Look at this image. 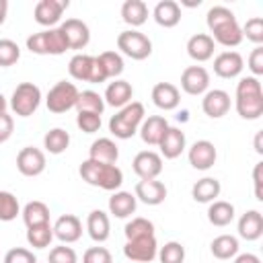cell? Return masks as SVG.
I'll return each mask as SVG.
<instances>
[{
  "label": "cell",
  "instance_id": "cell-1",
  "mask_svg": "<svg viewBox=\"0 0 263 263\" xmlns=\"http://www.w3.org/2000/svg\"><path fill=\"white\" fill-rule=\"evenodd\" d=\"M205 23L210 29V37L214 43H220L224 47H236L242 41L240 25L234 16V12L226 6H212L205 14Z\"/></svg>",
  "mask_w": 263,
  "mask_h": 263
},
{
  "label": "cell",
  "instance_id": "cell-2",
  "mask_svg": "<svg viewBox=\"0 0 263 263\" xmlns=\"http://www.w3.org/2000/svg\"><path fill=\"white\" fill-rule=\"evenodd\" d=\"M236 113L242 119H259L263 115V88L259 78L245 76L236 84Z\"/></svg>",
  "mask_w": 263,
  "mask_h": 263
},
{
  "label": "cell",
  "instance_id": "cell-3",
  "mask_svg": "<svg viewBox=\"0 0 263 263\" xmlns=\"http://www.w3.org/2000/svg\"><path fill=\"white\" fill-rule=\"evenodd\" d=\"M80 177L92 187H101L105 191H117L123 183V173L117 164H103L97 160H82L80 164Z\"/></svg>",
  "mask_w": 263,
  "mask_h": 263
},
{
  "label": "cell",
  "instance_id": "cell-4",
  "mask_svg": "<svg viewBox=\"0 0 263 263\" xmlns=\"http://www.w3.org/2000/svg\"><path fill=\"white\" fill-rule=\"evenodd\" d=\"M144 115H146L144 105L138 101H132L109 119V132L119 140H129L138 134V129L144 121Z\"/></svg>",
  "mask_w": 263,
  "mask_h": 263
},
{
  "label": "cell",
  "instance_id": "cell-5",
  "mask_svg": "<svg viewBox=\"0 0 263 263\" xmlns=\"http://www.w3.org/2000/svg\"><path fill=\"white\" fill-rule=\"evenodd\" d=\"M27 49L31 53L37 55H62L64 51H68V41L62 33L60 27L53 29H45L39 33H33L27 37Z\"/></svg>",
  "mask_w": 263,
  "mask_h": 263
},
{
  "label": "cell",
  "instance_id": "cell-6",
  "mask_svg": "<svg viewBox=\"0 0 263 263\" xmlns=\"http://www.w3.org/2000/svg\"><path fill=\"white\" fill-rule=\"evenodd\" d=\"M41 103V90L37 84L33 82H21L16 84V88L12 90L10 97V109L14 111V115L18 117H29L37 111Z\"/></svg>",
  "mask_w": 263,
  "mask_h": 263
},
{
  "label": "cell",
  "instance_id": "cell-7",
  "mask_svg": "<svg viewBox=\"0 0 263 263\" xmlns=\"http://www.w3.org/2000/svg\"><path fill=\"white\" fill-rule=\"evenodd\" d=\"M78 95H80V90L76 88V84L60 80L49 88V92L45 97V105L51 113H66L72 107H76Z\"/></svg>",
  "mask_w": 263,
  "mask_h": 263
},
{
  "label": "cell",
  "instance_id": "cell-8",
  "mask_svg": "<svg viewBox=\"0 0 263 263\" xmlns=\"http://www.w3.org/2000/svg\"><path fill=\"white\" fill-rule=\"evenodd\" d=\"M117 49L132 60H146L152 53V41L144 33L129 29L117 35Z\"/></svg>",
  "mask_w": 263,
  "mask_h": 263
},
{
  "label": "cell",
  "instance_id": "cell-9",
  "mask_svg": "<svg viewBox=\"0 0 263 263\" xmlns=\"http://www.w3.org/2000/svg\"><path fill=\"white\" fill-rule=\"evenodd\" d=\"M156 253H158V245L154 236L134 238V240H127L123 247V255L132 263H150L156 259Z\"/></svg>",
  "mask_w": 263,
  "mask_h": 263
},
{
  "label": "cell",
  "instance_id": "cell-10",
  "mask_svg": "<svg viewBox=\"0 0 263 263\" xmlns=\"http://www.w3.org/2000/svg\"><path fill=\"white\" fill-rule=\"evenodd\" d=\"M132 166L134 173L140 177V181H150L162 173V156L156 154L154 150H142L134 156Z\"/></svg>",
  "mask_w": 263,
  "mask_h": 263
},
{
  "label": "cell",
  "instance_id": "cell-11",
  "mask_svg": "<svg viewBox=\"0 0 263 263\" xmlns=\"http://www.w3.org/2000/svg\"><path fill=\"white\" fill-rule=\"evenodd\" d=\"M16 168L25 177H37L45 171V154L35 146H25L16 154Z\"/></svg>",
  "mask_w": 263,
  "mask_h": 263
},
{
  "label": "cell",
  "instance_id": "cell-12",
  "mask_svg": "<svg viewBox=\"0 0 263 263\" xmlns=\"http://www.w3.org/2000/svg\"><path fill=\"white\" fill-rule=\"evenodd\" d=\"M210 86V74L203 66H189L181 74V88L187 95H205Z\"/></svg>",
  "mask_w": 263,
  "mask_h": 263
},
{
  "label": "cell",
  "instance_id": "cell-13",
  "mask_svg": "<svg viewBox=\"0 0 263 263\" xmlns=\"http://www.w3.org/2000/svg\"><path fill=\"white\" fill-rule=\"evenodd\" d=\"M68 8V0H39L35 4V21L43 27H49L53 29L55 23H60L62 18V12Z\"/></svg>",
  "mask_w": 263,
  "mask_h": 263
},
{
  "label": "cell",
  "instance_id": "cell-14",
  "mask_svg": "<svg viewBox=\"0 0 263 263\" xmlns=\"http://www.w3.org/2000/svg\"><path fill=\"white\" fill-rule=\"evenodd\" d=\"M189 164L197 171H208L214 166L216 158H218V152H216V146L210 142V140H197L191 148H189Z\"/></svg>",
  "mask_w": 263,
  "mask_h": 263
},
{
  "label": "cell",
  "instance_id": "cell-15",
  "mask_svg": "<svg viewBox=\"0 0 263 263\" xmlns=\"http://www.w3.org/2000/svg\"><path fill=\"white\" fill-rule=\"evenodd\" d=\"M66 41H68V47L70 49H82L88 45L90 41V31H88V25L82 23L80 18H66L62 25H60Z\"/></svg>",
  "mask_w": 263,
  "mask_h": 263
},
{
  "label": "cell",
  "instance_id": "cell-16",
  "mask_svg": "<svg viewBox=\"0 0 263 263\" xmlns=\"http://www.w3.org/2000/svg\"><path fill=\"white\" fill-rule=\"evenodd\" d=\"M51 228H53V236H55L58 240H62L64 245L76 242V240L82 236V222H80V218L74 216V214H64V216H60Z\"/></svg>",
  "mask_w": 263,
  "mask_h": 263
},
{
  "label": "cell",
  "instance_id": "cell-17",
  "mask_svg": "<svg viewBox=\"0 0 263 263\" xmlns=\"http://www.w3.org/2000/svg\"><path fill=\"white\" fill-rule=\"evenodd\" d=\"M201 109L208 117L212 119H220L228 113L230 109V95L222 88H214V90H208L201 99Z\"/></svg>",
  "mask_w": 263,
  "mask_h": 263
},
{
  "label": "cell",
  "instance_id": "cell-18",
  "mask_svg": "<svg viewBox=\"0 0 263 263\" xmlns=\"http://www.w3.org/2000/svg\"><path fill=\"white\" fill-rule=\"evenodd\" d=\"M245 68L242 55L238 51H222L214 60V72L220 78H236Z\"/></svg>",
  "mask_w": 263,
  "mask_h": 263
},
{
  "label": "cell",
  "instance_id": "cell-19",
  "mask_svg": "<svg viewBox=\"0 0 263 263\" xmlns=\"http://www.w3.org/2000/svg\"><path fill=\"white\" fill-rule=\"evenodd\" d=\"M166 129H168V121L162 115H150L148 119L142 121V125H140L138 132H140V138H142L144 144L158 146Z\"/></svg>",
  "mask_w": 263,
  "mask_h": 263
},
{
  "label": "cell",
  "instance_id": "cell-20",
  "mask_svg": "<svg viewBox=\"0 0 263 263\" xmlns=\"http://www.w3.org/2000/svg\"><path fill=\"white\" fill-rule=\"evenodd\" d=\"M136 199L144 201L146 205H158L166 197V187L162 181L150 179V181H138L136 183Z\"/></svg>",
  "mask_w": 263,
  "mask_h": 263
},
{
  "label": "cell",
  "instance_id": "cell-21",
  "mask_svg": "<svg viewBox=\"0 0 263 263\" xmlns=\"http://www.w3.org/2000/svg\"><path fill=\"white\" fill-rule=\"evenodd\" d=\"M132 97H134V88L127 80H113L109 82V86L105 88V105H111V107H125L127 103H132Z\"/></svg>",
  "mask_w": 263,
  "mask_h": 263
},
{
  "label": "cell",
  "instance_id": "cell-22",
  "mask_svg": "<svg viewBox=\"0 0 263 263\" xmlns=\"http://www.w3.org/2000/svg\"><path fill=\"white\" fill-rule=\"evenodd\" d=\"M179 101H181V95H179V88L171 82H158L154 84L152 88V103L162 109V111H171V109H177L179 107Z\"/></svg>",
  "mask_w": 263,
  "mask_h": 263
},
{
  "label": "cell",
  "instance_id": "cell-23",
  "mask_svg": "<svg viewBox=\"0 0 263 263\" xmlns=\"http://www.w3.org/2000/svg\"><path fill=\"white\" fill-rule=\"evenodd\" d=\"M158 148H160V156H164L168 160L181 156V152L185 150V132H181L179 127L168 125V129L164 132V136L158 144Z\"/></svg>",
  "mask_w": 263,
  "mask_h": 263
},
{
  "label": "cell",
  "instance_id": "cell-24",
  "mask_svg": "<svg viewBox=\"0 0 263 263\" xmlns=\"http://www.w3.org/2000/svg\"><path fill=\"white\" fill-rule=\"evenodd\" d=\"M88 158L103 162V164H115L119 158V148L111 138H99L88 148Z\"/></svg>",
  "mask_w": 263,
  "mask_h": 263
},
{
  "label": "cell",
  "instance_id": "cell-25",
  "mask_svg": "<svg viewBox=\"0 0 263 263\" xmlns=\"http://www.w3.org/2000/svg\"><path fill=\"white\" fill-rule=\"evenodd\" d=\"M263 234V216L257 210H249L238 218V236L245 240H257Z\"/></svg>",
  "mask_w": 263,
  "mask_h": 263
},
{
  "label": "cell",
  "instance_id": "cell-26",
  "mask_svg": "<svg viewBox=\"0 0 263 263\" xmlns=\"http://www.w3.org/2000/svg\"><path fill=\"white\" fill-rule=\"evenodd\" d=\"M214 39L208 35V33H195L193 37H189L187 41V53L191 60L195 62H205L214 55Z\"/></svg>",
  "mask_w": 263,
  "mask_h": 263
},
{
  "label": "cell",
  "instance_id": "cell-27",
  "mask_svg": "<svg viewBox=\"0 0 263 263\" xmlns=\"http://www.w3.org/2000/svg\"><path fill=\"white\" fill-rule=\"evenodd\" d=\"M86 230L88 236L95 242H105L111 234V224H109V216L103 210H92L86 218Z\"/></svg>",
  "mask_w": 263,
  "mask_h": 263
},
{
  "label": "cell",
  "instance_id": "cell-28",
  "mask_svg": "<svg viewBox=\"0 0 263 263\" xmlns=\"http://www.w3.org/2000/svg\"><path fill=\"white\" fill-rule=\"evenodd\" d=\"M152 16H154V21H156L160 27L171 29V27L179 25V21H181V6H179L175 0H160V2L154 6Z\"/></svg>",
  "mask_w": 263,
  "mask_h": 263
},
{
  "label": "cell",
  "instance_id": "cell-29",
  "mask_svg": "<svg viewBox=\"0 0 263 263\" xmlns=\"http://www.w3.org/2000/svg\"><path fill=\"white\" fill-rule=\"evenodd\" d=\"M220 181L218 179H214V177H203V179H199L193 187H191V195H193V199L195 201H199V203H212V201H216V197L220 195Z\"/></svg>",
  "mask_w": 263,
  "mask_h": 263
},
{
  "label": "cell",
  "instance_id": "cell-30",
  "mask_svg": "<svg viewBox=\"0 0 263 263\" xmlns=\"http://www.w3.org/2000/svg\"><path fill=\"white\" fill-rule=\"evenodd\" d=\"M136 212V195L129 191H115L109 197V214L115 218H127Z\"/></svg>",
  "mask_w": 263,
  "mask_h": 263
},
{
  "label": "cell",
  "instance_id": "cell-31",
  "mask_svg": "<svg viewBox=\"0 0 263 263\" xmlns=\"http://www.w3.org/2000/svg\"><path fill=\"white\" fill-rule=\"evenodd\" d=\"M210 251L216 259L220 261H226V259H232L238 255V238L232 236V234H220L212 240L210 245Z\"/></svg>",
  "mask_w": 263,
  "mask_h": 263
},
{
  "label": "cell",
  "instance_id": "cell-32",
  "mask_svg": "<svg viewBox=\"0 0 263 263\" xmlns=\"http://www.w3.org/2000/svg\"><path fill=\"white\" fill-rule=\"evenodd\" d=\"M121 18L132 27H140L148 18V6L142 0H125L121 4Z\"/></svg>",
  "mask_w": 263,
  "mask_h": 263
},
{
  "label": "cell",
  "instance_id": "cell-33",
  "mask_svg": "<svg viewBox=\"0 0 263 263\" xmlns=\"http://www.w3.org/2000/svg\"><path fill=\"white\" fill-rule=\"evenodd\" d=\"M208 220H210V224L220 226V228L228 226L234 220V205L230 201H222V199L212 201L208 208Z\"/></svg>",
  "mask_w": 263,
  "mask_h": 263
},
{
  "label": "cell",
  "instance_id": "cell-34",
  "mask_svg": "<svg viewBox=\"0 0 263 263\" xmlns=\"http://www.w3.org/2000/svg\"><path fill=\"white\" fill-rule=\"evenodd\" d=\"M92 60L95 55H86V53H76L72 55V60L68 62V72L74 80L80 82H88L90 80V70H92Z\"/></svg>",
  "mask_w": 263,
  "mask_h": 263
},
{
  "label": "cell",
  "instance_id": "cell-35",
  "mask_svg": "<svg viewBox=\"0 0 263 263\" xmlns=\"http://www.w3.org/2000/svg\"><path fill=\"white\" fill-rule=\"evenodd\" d=\"M23 220L27 224V228L31 226H39V224H47L49 222V208L43 201H29L23 208Z\"/></svg>",
  "mask_w": 263,
  "mask_h": 263
},
{
  "label": "cell",
  "instance_id": "cell-36",
  "mask_svg": "<svg viewBox=\"0 0 263 263\" xmlns=\"http://www.w3.org/2000/svg\"><path fill=\"white\" fill-rule=\"evenodd\" d=\"M43 146L49 154H62L70 146V134L62 127H53L43 136Z\"/></svg>",
  "mask_w": 263,
  "mask_h": 263
},
{
  "label": "cell",
  "instance_id": "cell-37",
  "mask_svg": "<svg viewBox=\"0 0 263 263\" xmlns=\"http://www.w3.org/2000/svg\"><path fill=\"white\" fill-rule=\"evenodd\" d=\"M76 109L78 113L86 111V113H97V115H103L105 111V101L99 92L95 90H82L78 95V101H76Z\"/></svg>",
  "mask_w": 263,
  "mask_h": 263
},
{
  "label": "cell",
  "instance_id": "cell-38",
  "mask_svg": "<svg viewBox=\"0 0 263 263\" xmlns=\"http://www.w3.org/2000/svg\"><path fill=\"white\" fill-rule=\"evenodd\" d=\"M51 240H53V228L49 226V222L27 228V242L33 249H45V247H49Z\"/></svg>",
  "mask_w": 263,
  "mask_h": 263
},
{
  "label": "cell",
  "instance_id": "cell-39",
  "mask_svg": "<svg viewBox=\"0 0 263 263\" xmlns=\"http://www.w3.org/2000/svg\"><path fill=\"white\" fill-rule=\"evenodd\" d=\"M123 232H125L127 240L142 238V236H154V224L148 218H134L132 222L125 224Z\"/></svg>",
  "mask_w": 263,
  "mask_h": 263
},
{
  "label": "cell",
  "instance_id": "cell-40",
  "mask_svg": "<svg viewBox=\"0 0 263 263\" xmlns=\"http://www.w3.org/2000/svg\"><path fill=\"white\" fill-rule=\"evenodd\" d=\"M156 257L160 263H183L185 261V247L177 240H171L158 249Z\"/></svg>",
  "mask_w": 263,
  "mask_h": 263
},
{
  "label": "cell",
  "instance_id": "cell-41",
  "mask_svg": "<svg viewBox=\"0 0 263 263\" xmlns=\"http://www.w3.org/2000/svg\"><path fill=\"white\" fill-rule=\"evenodd\" d=\"M18 214H21L18 199L10 191H0V220L2 222H10Z\"/></svg>",
  "mask_w": 263,
  "mask_h": 263
},
{
  "label": "cell",
  "instance_id": "cell-42",
  "mask_svg": "<svg viewBox=\"0 0 263 263\" xmlns=\"http://www.w3.org/2000/svg\"><path fill=\"white\" fill-rule=\"evenodd\" d=\"M107 72V78H115L123 72V58L117 53V51H103L97 55Z\"/></svg>",
  "mask_w": 263,
  "mask_h": 263
},
{
  "label": "cell",
  "instance_id": "cell-43",
  "mask_svg": "<svg viewBox=\"0 0 263 263\" xmlns=\"http://www.w3.org/2000/svg\"><path fill=\"white\" fill-rule=\"evenodd\" d=\"M21 58V47L12 39H0V68L16 64Z\"/></svg>",
  "mask_w": 263,
  "mask_h": 263
},
{
  "label": "cell",
  "instance_id": "cell-44",
  "mask_svg": "<svg viewBox=\"0 0 263 263\" xmlns=\"http://www.w3.org/2000/svg\"><path fill=\"white\" fill-rule=\"evenodd\" d=\"M240 31H242V39L247 37L249 41H253V43H257V45L263 43V18H261V16L249 18V21L245 23V27H240Z\"/></svg>",
  "mask_w": 263,
  "mask_h": 263
},
{
  "label": "cell",
  "instance_id": "cell-45",
  "mask_svg": "<svg viewBox=\"0 0 263 263\" xmlns=\"http://www.w3.org/2000/svg\"><path fill=\"white\" fill-rule=\"evenodd\" d=\"M76 125H78L80 132H84V134H95V132L101 129V115L82 111V113L76 115Z\"/></svg>",
  "mask_w": 263,
  "mask_h": 263
},
{
  "label": "cell",
  "instance_id": "cell-46",
  "mask_svg": "<svg viewBox=\"0 0 263 263\" xmlns=\"http://www.w3.org/2000/svg\"><path fill=\"white\" fill-rule=\"evenodd\" d=\"M47 261L49 263H78V257H76V251L72 247L60 245V247H53L49 251Z\"/></svg>",
  "mask_w": 263,
  "mask_h": 263
},
{
  "label": "cell",
  "instance_id": "cell-47",
  "mask_svg": "<svg viewBox=\"0 0 263 263\" xmlns=\"http://www.w3.org/2000/svg\"><path fill=\"white\" fill-rule=\"evenodd\" d=\"M82 263H113V257L105 247H90L84 251Z\"/></svg>",
  "mask_w": 263,
  "mask_h": 263
},
{
  "label": "cell",
  "instance_id": "cell-48",
  "mask_svg": "<svg viewBox=\"0 0 263 263\" xmlns=\"http://www.w3.org/2000/svg\"><path fill=\"white\" fill-rule=\"evenodd\" d=\"M4 263H37V257L29 249L14 247L4 255Z\"/></svg>",
  "mask_w": 263,
  "mask_h": 263
},
{
  "label": "cell",
  "instance_id": "cell-49",
  "mask_svg": "<svg viewBox=\"0 0 263 263\" xmlns=\"http://www.w3.org/2000/svg\"><path fill=\"white\" fill-rule=\"evenodd\" d=\"M249 70L253 72L255 78L263 74V47L261 45H257L251 51V55H249Z\"/></svg>",
  "mask_w": 263,
  "mask_h": 263
},
{
  "label": "cell",
  "instance_id": "cell-50",
  "mask_svg": "<svg viewBox=\"0 0 263 263\" xmlns=\"http://www.w3.org/2000/svg\"><path fill=\"white\" fill-rule=\"evenodd\" d=\"M12 129H14V121L8 113H2L0 115V144H4L10 136H12Z\"/></svg>",
  "mask_w": 263,
  "mask_h": 263
},
{
  "label": "cell",
  "instance_id": "cell-51",
  "mask_svg": "<svg viewBox=\"0 0 263 263\" xmlns=\"http://www.w3.org/2000/svg\"><path fill=\"white\" fill-rule=\"evenodd\" d=\"M107 80V72H105V68H103V64H101V60L95 55V60H92V70H90V84H101V82H105Z\"/></svg>",
  "mask_w": 263,
  "mask_h": 263
},
{
  "label": "cell",
  "instance_id": "cell-52",
  "mask_svg": "<svg viewBox=\"0 0 263 263\" xmlns=\"http://www.w3.org/2000/svg\"><path fill=\"white\" fill-rule=\"evenodd\" d=\"M261 171H263V162H257L255 164V171H253V181H255V197L259 201H263V191H261Z\"/></svg>",
  "mask_w": 263,
  "mask_h": 263
},
{
  "label": "cell",
  "instance_id": "cell-53",
  "mask_svg": "<svg viewBox=\"0 0 263 263\" xmlns=\"http://www.w3.org/2000/svg\"><path fill=\"white\" fill-rule=\"evenodd\" d=\"M234 263H261V259L253 253H242V255H236L234 257Z\"/></svg>",
  "mask_w": 263,
  "mask_h": 263
},
{
  "label": "cell",
  "instance_id": "cell-54",
  "mask_svg": "<svg viewBox=\"0 0 263 263\" xmlns=\"http://www.w3.org/2000/svg\"><path fill=\"white\" fill-rule=\"evenodd\" d=\"M6 12H8V2L6 0H0V27L6 21Z\"/></svg>",
  "mask_w": 263,
  "mask_h": 263
},
{
  "label": "cell",
  "instance_id": "cell-55",
  "mask_svg": "<svg viewBox=\"0 0 263 263\" xmlns=\"http://www.w3.org/2000/svg\"><path fill=\"white\" fill-rule=\"evenodd\" d=\"M6 107H8V103H6V99H4V95L0 92V115H2V113H6Z\"/></svg>",
  "mask_w": 263,
  "mask_h": 263
},
{
  "label": "cell",
  "instance_id": "cell-56",
  "mask_svg": "<svg viewBox=\"0 0 263 263\" xmlns=\"http://www.w3.org/2000/svg\"><path fill=\"white\" fill-rule=\"evenodd\" d=\"M255 150H257L259 154L263 152V148H261V132H259V134H257V138H255Z\"/></svg>",
  "mask_w": 263,
  "mask_h": 263
}]
</instances>
